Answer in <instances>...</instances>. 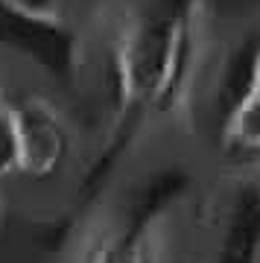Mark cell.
Returning a JSON list of instances; mask_svg holds the SVG:
<instances>
[{
    "mask_svg": "<svg viewBox=\"0 0 260 263\" xmlns=\"http://www.w3.org/2000/svg\"><path fill=\"white\" fill-rule=\"evenodd\" d=\"M15 111L21 129V173L32 179L53 176L70 149V138L59 111L41 97L15 103Z\"/></svg>",
    "mask_w": 260,
    "mask_h": 263,
    "instance_id": "obj_1",
    "label": "cell"
},
{
    "mask_svg": "<svg viewBox=\"0 0 260 263\" xmlns=\"http://www.w3.org/2000/svg\"><path fill=\"white\" fill-rule=\"evenodd\" d=\"M225 141L246 152H260V73L234 103L225 120Z\"/></svg>",
    "mask_w": 260,
    "mask_h": 263,
    "instance_id": "obj_2",
    "label": "cell"
},
{
    "mask_svg": "<svg viewBox=\"0 0 260 263\" xmlns=\"http://www.w3.org/2000/svg\"><path fill=\"white\" fill-rule=\"evenodd\" d=\"M21 173V129L18 111L6 94H0V181Z\"/></svg>",
    "mask_w": 260,
    "mask_h": 263,
    "instance_id": "obj_3",
    "label": "cell"
},
{
    "mask_svg": "<svg viewBox=\"0 0 260 263\" xmlns=\"http://www.w3.org/2000/svg\"><path fill=\"white\" fill-rule=\"evenodd\" d=\"M91 263H146L143 257V246L132 237H114L97 246V252L91 254Z\"/></svg>",
    "mask_w": 260,
    "mask_h": 263,
    "instance_id": "obj_4",
    "label": "cell"
}]
</instances>
